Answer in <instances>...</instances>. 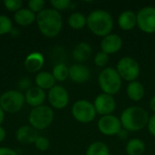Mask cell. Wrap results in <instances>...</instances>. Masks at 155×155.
I'll use <instances>...</instances> for the list:
<instances>
[{
  "mask_svg": "<svg viewBox=\"0 0 155 155\" xmlns=\"http://www.w3.org/2000/svg\"><path fill=\"white\" fill-rule=\"evenodd\" d=\"M36 23L40 32L46 37L56 36L63 27V17L54 8H45L36 15Z\"/></svg>",
  "mask_w": 155,
  "mask_h": 155,
  "instance_id": "1",
  "label": "cell"
},
{
  "mask_svg": "<svg viewBox=\"0 0 155 155\" xmlns=\"http://www.w3.org/2000/svg\"><path fill=\"white\" fill-rule=\"evenodd\" d=\"M148 112L137 105L125 108L120 116L122 126L129 132H138L147 126L149 122Z\"/></svg>",
  "mask_w": 155,
  "mask_h": 155,
  "instance_id": "2",
  "label": "cell"
},
{
  "mask_svg": "<svg viewBox=\"0 0 155 155\" xmlns=\"http://www.w3.org/2000/svg\"><path fill=\"white\" fill-rule=\"evenodd\" d=\"M86 25L94 35L104 37L112 33L114 28V19L108 11L96 9L88 15Z\"/></svg>",
  "mask_w": 155,
  "mask_h": 155,
  "instance_id": "3",
  "label": "cell"
},
{
  "mask_svg": "<svg viewBox=\"0 0 155 155\" xmlns=\"http://www.w3.org/2000/svg\"><path fill=\"white\" fill-rule=\"evenodd\" d=\"M98 83L103 93L114 96L121 90L123 79L116 69L113 67H106L100 73Z\"/></svg>",
  "mask_w": 155,
  "mask_h": 155,
  "instance_id": "4",
  "label": "cell"
},
{
  "mask_svg": "<svg viewBox=\"0 0 155 155\" xmlns=\"http://www.w3.org/2000/svg\"><path fill=\"white\" fill-rule=\"evenodd\" d=\"M54 111L47 105H41L31 110L28 121L35 130H44L47 128L54 120Z\"/></svg>",
  "mask_w": 155,
  "mask_h": 155,
  "instance_id": "5",
  "label": "cell"
},
{
  "mask_svg": "<svg viewBox=\"0 0 155 155\" xmlns=\"http://www.w3.org/2000/svg\"><path fill=\"white\" fill-rule=\"evenodd\" d=\"M116 70L121 78L129 83L136 81L141 72L138 62L131 56H124L121 58L117 63Z\"/></svg>",
  "mask_w": 155,
  "mask_h": 155,
  "instance_id": "6",
  "label": "cell"
},
{
  "mask_svg": "<svg viewBox=\"0 0 155 155\" xmlns=\"http://www.w3.org/2000/svg\"><path fill=\"white\" fill-rule=\"evenodd\" d=\"M96 114L94 104L88 100H78L72 106V115L79 123L89 124L95 119Z\"/></svg>",
  "mask_w": 155,
  "mask_h": 155,
  "instance_id": "7",
  "label": "cell"
},
{
  "mask_svg": "<svg viewBox=\"0 0 155 155\" xmlns=\"http://www.w3.org/2000/svg\"><path fill=\"white\" fill-rule=\"evenodd\" d=\"M25 95L16 90H9L0 96V107L4 112L15 114L19 112L25 104Z\"/></svg>",
  "mask_w": 155,
  "mask_h": 155,
  "instance_id": "8",
  "label": "cell"
},
{
  "mask_svg": "<svg viewBox=\"0 0 155 155\" xmlns=\"http://www.w3.org/2000/svg\"><path fill=\"white\" fill-rule=\"evenodd\" d=\"M137 25L141 31L146 34L155 33V7L152 5L144 6L138 11Z\"/></svg>",
  "mask_w": 155,
  "mask_h": 155,
  "instance_id": "9",
  "label": "cell"
},
{
  "mask_svg": "<svg viewBox=\"0 0 155 155\" xmlns=\"http://www.w3.org/2000/svg\"><path fill=\"white\" fill-rule=\"evenodd\" d=\"M97 127L102 134L106 136H114L120 134L122 124L117 116L114 114H109L102 116L98 120Z\"/></svg>",
  "mask_w": 155,
  "mask_h": 155,
  "instance_id": "10",
  "label": "cell"
},
{
  "mask_svg": "<svg viewBox=\"0 0 155 155\" xmlns=\"http://www.w3.org/2000/svg\"><path fill=\"white\" fill-rule=\"evenodd\" d=\"M94 106L95 108L96 114L104 116L112 114L114 112L116 102L113 95L102 93L95 97L94 101Z\"/></svg>",
  "mask_w": 155,
  "mask_h": 155,
  "instance_id": "11",
  "label": "cell"
},
{
  "mask_svg": "<svg viewBox=\"0 0 155 155\" xmlns=\"http://www.w3.org/2000/svg\"><path fill=\"white\" fill-rule=\"evenodd\" d=\"M48 101L54 109H64L69 103L67 90L61 85H54L48 92Z\"/></svg>",
  "mask_w": 155,
  "mask_h": 155,
  "instance_id": "12",
  "label": "cell"
},
{
  "mask_svg": "<svg viewBox=\"0 0 155 155\" xmlns=\"http://www.w3.org/2000/svg\"><path fill=\"white\" fill-rule=\"evenodd\" d=\"M101 50L107 54H116L123 47V39L117 34H109L101 41Z\"/></svg>",
  "mask_w": 155,
  "mask_h": 155,
  "instance_id": "13",
  "label": "cell"
},
{
  "mask_svg": "<svg viewBox=\"0 0 155 155\" xmlns=\"http://www.w3.org/2000/svg\"><path fill=\"white\" fill-rule=\"evenodd\" d=\"M91 76L90 70L81 64H74L69 67V78L76 84L86 83Z\"/></svg>",
  "mask_w": 155,
  "mask_h": 155,
  "instance_id": "14",
  "label": "cell"
},
{
  "mask_svg": "<svg viewBox=\"0 0 155 155\" xmlns=\"http://www.w3.org/2000/svg\"><path fill=\"white\" fill-rule=\"evenodd\" d=\"M16 139L19 143L23 144L35 143L36 139L39 137L37 130H35L31 125H24L17 129Z\"/></svg>",
  "mask_w": 155,
  "mask_h": 155,
  "instance_id": "15",
  "label": "cell"
},
{
  "mask_svg": "<svg viewBox=\"0 0 155 155\" xmlns=\"http://www.w3.org/2000/svg\"><path fill=\"white\" fill-rule=\"evenodd\" d=\"M45 98L46 94L45 93V90L39 87H31L26 91L25 94V103H27L30 106H33L34 108L43 105Z\"/></svg>",
  "mask_w": 155,
  "mask_h": 155,
  "instance_id": "16",
  "label": "cell"
},
{
  "mask_svg": "<svg viewBox=\"0 0 155 155\" xmlns=\"http://www.w3.org/2000/svg\"><path fill=\"white\" fill-rule=\"evenodd\" d=\"M44 64V55L39 52H34L29 54L25 60V67L29 73H36L40 71Z\"/></svg>",
  "mask_w": 155,
  "mask_h": 155,
  "instance_id": "17",
  "label": "cell"
},
{
  "mask_svg": "<svg viewBox=\"0 0 155 155\" xmlns=\"http://www.w3.org/2000/svg\"><path fill=\"white\" fill-rule=\"evenodd\" d=\"M118 25L124 31H130L137 25V15L134 11L125 10L118 16Z\"/></svg>",
  "mask_w": 155,
  "mask_h": 155,
  "instance_id": "18",
  "label": "cell"
},
{
  "mask_svg": "<svg viewBox=\"0 0 155 155\" xmlns=\"http://www.w3.org/2000/svg\"><path fill=\"white\" fill-rule=\"evenodd\" d=\"M93 49L91 45L86 42H81L75 45V47L73 50V57L75 61L81 63L87 61L91 54H92Z\"/></svg>",
  "mask_w": 155,
  "mask_h": 155,
  "instance_id": "19",
  "label": "cell"
},
{
  "mask_svg": "<svg viewBox=\"0 0 155 155\" xmlns=\"http://www.w3.org/2000/svg\"><path fill=\"white\" fill-rule=\"evenodd\" d=\"M126 94L131 100L138 102L143 98L145 91L143 84H141L138 81H133L128 84L126 87Z\"/></svg>",
  "mask_w": 155,
  "mask_h": 155,
  "instance_id": "20",
  "label": "cell"
},
{
  "mask_svg": "<svg viewBox=\"0 0 155 155\" xmlns=\"http://www.w3.org/2000/svg\"><path fill=\"white\" fill-rule=\"evenodd\" d=\"M14 19L16 24L23 26H26L33 24L35 20H36V15L28 8H21L15 13Z\"/></svg>",
  "mask_w": 155,
  "mask_h": 155,
  "instance_id": "21",
  "label": "cell"
},
{
  "mask_svg": "<svg viewBox=\"0 0 155 155\" xmlns=\"http://www.w3.org/2000/svg\"><path fill=\"white\" fill-rule=\"evenodd\" d=\"M35 84L43 90H50L55 85V79L51 73L43 71L35 75Z\"/></svg>",
  "mask_w": 155,
  "mask_h": 155,
  "instance_id": "22",
  "label": "cell"
},
{
  "mask_svg": "<svg viewBox=\"0 0 155 155\" xmlns=\"http://www.w3.org/2000/svg\"><path fill=\"white\" fill-rule=\"evenodd\" d=\"M125 151L128 155H142L145 152V143L138 138L131 139L126 146Z\"/></svg>",
  "mask_w": 155,
  "mask_h": 155,
  "instance_id": "23",
  "label": "cell"
},
{
  "mask_svg": "<svg viewBox=\"0 0 155 155\" xmlns=\"http://www.w3.org/2000/svg\"><path fill=\"white\" fill-rule=\"evenodd\" d=\"M87 17L81 12H74L68 17V25L74 30L83 29L86 25Z\"/></svg>",
  "mask_w": 155,
  "mask_h": 155,
  "instance_id": "24",
  "label": "cell"
},
{
  "mask_svg": "<svg viewBox=\"0 0 155 155\" xmlns=\"http://www.w3.org/2000/svg\"><path fill=\"white\" fill-rule=\"evenodd\" d=\"M85 155H110V150L106 143L103 142H94L88 146Z\"/></svg>",
  "mask_w": 155,
  "mask_h": 155,
  "instance_id": "25",
  "label": "cell"
},
{
  "mask_svg": "<svg viewBox=\"0 0 155 155\" xmlns=\"http://www.w3.org/2000/svg\"><path fill=\"white\" fill-rule=\"evenodd\" d=\"M52 74L55 81L64 82L69 77V68L64 64H57L53 68Z\"/></svg>",
  "mask_w": 155,
  "mask_h": 155,
  "instance_id": "26",
  "label": "cell"
},
{
  "mask_svg": "<svg viewBox=\"0 0 155 155\" xmlns=\"http://www.w3.org/2000/svg\"><path fill=\"white\" fill-rule=\"evenodd\" d=\"M13 30V25L11 19L4 15H0V35H5L11 33Z\"/></svg>",
  "mask_w": 155,
  "mask_h": 155,
  "instance_id": "27",
  "label": "cell"
},
{
  "mask_svg": "<svg viewBox=\"0 0 155 155\" xmlns=\"http://www.w3.org/2000/svg\"><path fill=\"white\" fill-rule=\"evenodd\" d=\"M94 64L98 67H104L109 62V54L104 53L103 51L98 52L94 58Z\"/></svg>",
  "mask_w": 155,
  "mask_h": 155,
  "instance_id": "28",
  "label": "cell"
},
{
  "mask_svg": "<svg viewBox=\"0 0 155 155\" xmlns=\"http://www.w3.org/2000/svg\"><path fill=\"white\" fill-rule=\"evenodd\" d=\"M50 3L53 5L54 9L57 10L58 12L62 10H66L70 8L73 5L72 1L70 0H52Z\"/></svg>",
  "mask_w": 155,
  "mask_h": 155,
  "instance_id": "29",
  "label": "cell"
},
{
  "mask_svg": "<svg viewBox=\"0 0 155 155\" xmlns=\"http://www.w3.org/2000/svg\"><path fill=\"white\" fill-rule=\"evenodd\" d=\"M5 9L10 12H17L22 8L23 2L21 0H5L3 2Z\"/></svg>",
  "mask_w": 155,
  "mask_h": 155,
  "instance_id": "30",
  "label": "cell"
},
{
  "mask_svg": "<svg viewBox=\"0 0 155 155\" xmlns=\"http://www.w3.org/2000/svg\"><path fill=\"white\" fill-rule=\"evenodd\" d=\"M45 2L44 0H30L27 4L28 9L31 10L33 13H40L41 11L44 10Z\"/></svg>",
  "mask_w": 155,
  "mask_h": 155,
  "instance_id": "31",
  "label": "cell"
},
{
  "mask_svg": "<svg viewBox=\"0 0 155 155\" xmlns=\"http://www.w3.org/2000/svg\"><path fill=\"white\" fill-rule=\"evenodd\" d=\"M35 148L37 150H39L41 152H45V151H46V150L49 149V147H50V142H49V140L46 137H45V136H39L36 139V141L35 143Z\"/></svg>",
  "mask_w": 155,
  "mask_h": 155,
  "instance_id": "32",
  "label": "cell"
},
{
  "mask_svg": "<svg viewBox=\"0 0 155 155\" xmlns=\"http://www.w3.org/2000/svg\"><path fill=\"white\" fill-rule=\"evenodd\" d=\"M18 87L22 90H28L31 88V81L29 78H23L18 82Z\"/></svg>",
  "mask_w": 155,
  "mask_h": 155,
  "instance_id": "33",
  "label": "cell"
},
{
  "mask_svg": "<svg viewBox=\"0 0 155 155\" xmlns=\"http://www.w3.org/2000/svg\"><path fill=\"white\" fill-rule=\"evenodd\" d=\"M147 127H148L149 133L155 137V114H153L152 116H150Z\"/></svg>",
  "mask_w": 155,
  "mask_h": 155,
  "instance_id": "34",
  "label": "cell"
},
{
  "mask_svg": "<svg viewBox=\"0 0 155 155\" xmlns=\"http://www.w3.org/2000/svg\"><path fill=\"white\" fill-rule=\"evenodd\" d=\"M0 155H17V153L13 149L7 148V147H1L0 148Z\"/></svg>",
  "mask_w": 155,
  "mask_h": 155,
  "instance_id": "35",
  "label": "cell"
},
{
  "mask_svg": "<svg viewBox=\"0 0 155 155\" xmlns=\"http://www.w3.org/2000/svg\"><path fill=\"white\" fill-rule=\"evenodd\" d=\"M5 136H6V132H5V130L0 125V143H2V142L5 139Z\"/></svg>",
  "mask_w": 155,
  "mask_h": 155,
  "instance_id": "36",
  "label": "cell"
},
{
  "mask_svg": "<svg viewBox=\"0 0 155 155\" xmlns=\"http://www.w3.org/2000/svg\"><path fill=\"white\" fill-rule=\"evenodd\" d=\"M149 105H150L151 110H152V111H153V112L155 114V95H153V96L151 98Z\"/></svg>",
  "mask_w": 155,
  "mask_h": 155,
  "instance_id": "37",
  "label": "cell"
},
{
  "mask_svg": "<svg viewBox=\"0 0 155 155\" xmlns=\"http://www.w3.org/2000/svg\"><path fill=\"white\" fill-rule=\"evenodd\" d=\"M4 119H5V112H4V110L0 107V125L3 124Z\"/></svg>",
  "mask_w": 155,
  "mask_h": 155,
  "instance_id": "38",
  "label": "cell"
}]
</instances>
